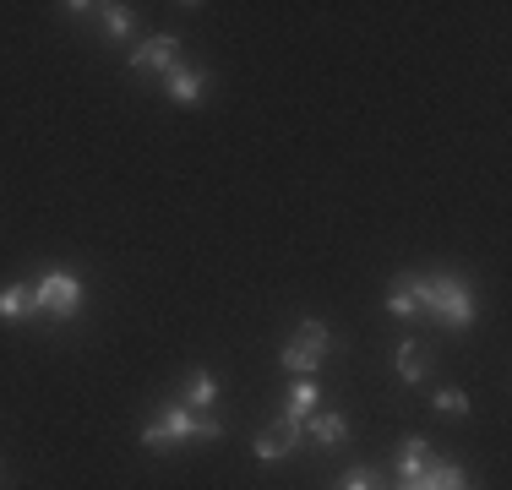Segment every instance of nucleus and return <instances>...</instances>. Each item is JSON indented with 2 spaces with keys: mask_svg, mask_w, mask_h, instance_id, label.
<instances>
[{
  "mask_svg": "<svg viewBox=\"0 0 512 490\" xmlns=\"http://www.w3.org/2000/svg\"><path fill=\"white\" fill-rule=\"evenodd\" d=\"M404 284L414 294V311L431 316V322H442L447 333H469L474 327V289L469 278L458 273H404Z\"/></svg>",
  "mask_w": 512,
  "mask_h": 490,
  "instance_id": "obj_1",
  "label": "nucleus"
},
{
  "mask_svg": "<svg viewBox=\"0 0 512 490\" xmlns=\"http://www.w3.org/2000/svg\"><path fill=\"white\" fill-rule=\"evenodd\" d=\"M213 436H224V425H218L213 414H191L186 403H164V409L142 425V447L148 452H169V447H180V441H213Z\"/></svg>",
  "mask_w": 512,
  "mask_h": 490,
  "instance_id": "obj_2",
  "label": "nucleus"
},
{
  "mask_svg": "<svg viewBox=\"0 0 512 490\" xmlns=\"http://www.w3.org/2000/svg\"><path fill=\"white\" fill-rule=\"evenodd\" d=\"M33 300H39V316H55V322H71L82 305V284L66 273V267H50V273L33 284Z\"/></svg>",
  "mask_w": 512,
  "mask_h": 490,
  "instance_id": "obj_3",
  "label": "nucleus"
},
{
  "mask_svg": "<svg viewBox=\"0 0 512 490\" xmlns=\"http://www.w3.org/2000/svg\"><path fill=\"white\" fill-rule=\"evenodd\" d=\"M327 343H333V333H327V322H316V316H306V322L295 327V338L284 343V354H278V360H284L295 376H311L316 365H322Z\"/></svg>",
  "mask_w": 512,
  "mask_h": 490,
  "instance_id": "obj_4",
  "label": "nucleus"
},
{
  "mask_svg": "<svg viewBox=\"0 0 512 490\" xmlns=\"http://www.w3.org/2000/svg\"><path fill=\"white\" fill-rule=\"evenodd\" d=\"M295 447H306V425H300V420H289V414H278V425H267V431L251 441L256 463H284Z\"/></svg>",
  "mask_w": 512,
  "mask_h": 490,
  "instance_id": "obj_5",
  "label": "nucleus"
},
{
  "mask_svg": "<svg viewBox=\"0 0 512 490\" xmlns=\"http://www.w3.org/2000/svg\"><path fill=\"white\" fill-rule=\"evenodd\" d=\"M180 66V39L175 33H158V39H148L131 55V71H158V77H169V71Z\"/></svg>",
  "mask_w": 512,
  "mask_h": 490,
  "instance_id": "obj_6",
  "label": "nucleus"
},
{
  "mask_svg": "<svg viewBox=\"0 0 512 490\" xmlns=\"http://www.w3.org/2000/svg\"><path fill=\"white\" fill-rule=\"evenodd\" d=\"M387 490H469V480H463V469L458 463H447V458H436V463H425L414 480L404 485H387Z\"/></svg>",
  "mask_w": 512,
  "mask_h": 490,
  "instance_id": "obj_7",
  "label": "nucleus"
},
{
  "mask_svg": "<svg viewBox=\"0 0 512 490\" xmlns=\"http://www.w3.org/2000/svg\"><path fill=\"white\" fill-rule=\"evenodd\" d=\"M164 93L175 98V104H202V93H207V71H197V66H175L164 77Z\"/></svg>",
  "mask_w": 512,
  "mask_h": 490,
  "instance_id": "obj_8",
  "label": "nucleus"
},
{
  "mask_svg": "<svg viewBox=\"0 0 512 490\" xmlns=\"http://www.w3.org/2000/svg\"><path fill=\"white\" fill-rule=\"evenodd\" d=\"M28 316H39V300H33V284H6L0 289V322H28Z\"/></svg>",
  "mask_w": 512,
  "mask_h": 490,
  "instance_id": "obj_9",
  "label": "nucleus"
},
{
  "mask_svg": "<svg viewBox=\"0 0 512 490\" xmlns=\"http://www.w3.org/2000/svg\"><path fill=\"white\" fill-rule=\"evenodd\" d=\"M175 403H186L191 414L213 409V403H218V376H213V371H191V376H186V392H180Z\"/></svg>",
  "mask_w": 512,
  "mask_h": 490,
  "instance_id": "obj_10",
  "label": "nucleus"
},
{
  "mask_svg": "<svg viewBox=\"0 0 512 490\" xmlns=\"http://www.w3.org/2000/svg\"><path fill=\"white\" fill-rule=\"evenodd\" d=\"M393 360H398V376H404V382L414 387V382H425V376H431V354H425V343H398V354H393Z\"/></svg>",
  "mask_w": 512,
  "mask_h": 490,
  "instance_id": "obj_11",
  "label": "nucleus"
},
{
  "mask_svg": "<svg viewBox=\"0 0 512 490\" xmlns=\"http://www.w3.org/2000/svg\"><path fill=\"white\" fill-rule=\"evenodd\" d=\"M284 414H289V420H300V425H306L311 414H316V382H311V376H300V382L289 387V403H284Z\"/></svg>",
  "mask_w": 512,
  "mask_h": 490,
  "instance_id": "obj_12",
  "label": "nucleus"
},
{
  "mask_svg": "<svg viewBox=\"0 0 512 490\" xmlns=\"http://www.w3.org/2000/svg\"><path fill=\"white\" fill-rule=\"evenodd\" d=\"M93 11H99L109 39H131V28H137V11H131V6H115V0H109V6H93Z\"/></svg>",
  "mask_w": 512,
  "mask_h": 490,
  "instance_id": "obj_13",
  "label": "nucleus"
},
{
  "mask_svg": "<svg viewBox=\"0 0 512 490\" xmlns=\"http://www.w3.org/2000/svg\"><path fill=\"white\" fill-rule=\"evenodd\" d=\"M425 463H431V441H425V436H409V441H404V458H398V485L414 480Z\"/></svg>",
  "mask_w": 512,
  "mask_h": 490,
  "instance_id": "obj_14",
  "label": "nucleus"
},
{
  "mask_svg": "<svg viewBox=\"0 0 512 490\" xmlns=\"http://www.w3.org/2000/svg\"><path fill=\"white\" fill-rule=\"evenodd\" d=\"M306 431H311V441L333 447V441H344V436H349V420H344V414H311Z\"/></svg>",
  "mask_w": 512,
  "mask_h": 490,
  "instance_id": "obj_15",
  "label": "nucleus"
},
{
  "mask_svg": "<svg viewBox=\"0 0 512 490\" xmlns=\"http://www.w3.org/2000/svg\"><path fill=\"white\" fill-rule=\"evenodd\" d=\"M387 316H398V322H420V311H414V294H409L404 278L387 289Z\"/></svg>",
  "mask_w": 512,
  "mask_h": 490,
  "instance_id": "obj_16",
  "label": "nucleus"
},
{
  "mask_svg": "<svg viewBox=\"0 0 512 490\" xmlns=\"http://www.w3.org/2000/svg\"><path fill=\"white\" fill-rule=\"evenodd\" d=\"M338 490H387V480L376 469H349L344 480H338Z\"/></svg>",
  "mask_w": 512,
  "mask_h": 490,
  "instance_id": "obj_17",
  "label": "nucleus"
},
{
  "mask_svg": "<svg viewBox=\"0 0 512 490\" xmlns=\"http://www.w3.org/2000/svg\"><path fill=\"white\" fill-rule=\"evenodd\" d=\"M436 409H442L447 420H463V414H469V398H463L458 387H442V392H436Z\"/></svg>",
  "mask_w": 512,
  "mask_h": 490,
  "instance_id": "obj_18",
  "label": "nucleus"
}]
</instances>
